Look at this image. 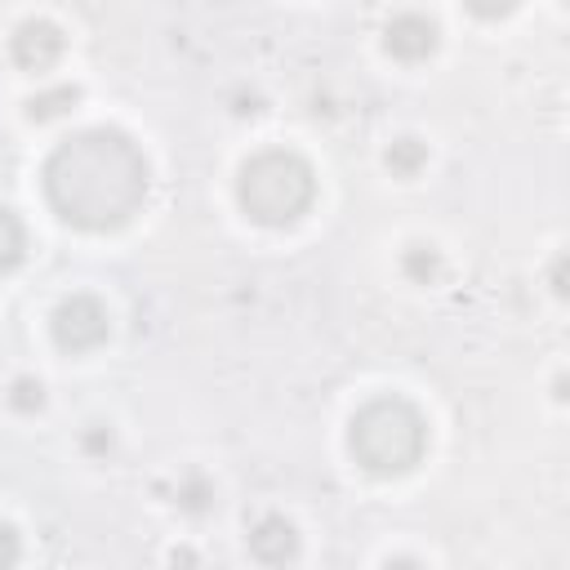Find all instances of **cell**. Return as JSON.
Instances as JSON below:
<instances>
[{"label": "cell", "mask_w": 570, "mask_h": 570, "mask_svg": "<svg viewBox=\"0 0 570 570\" xmlns=\"http://www.w3.org/2000/svg\"><path fill=\"white\" fill-rule=\"evenodd\" d=\"M45 196L53 214L85 232H111L138 214L151 187L147 156L120 129H80L45 160Z\"/></svg>", "instance_id": "1"}, {"label": "cell", "mask_w": 570, "mask_h": 570, "mask_svg": "<svg viewBox=\"0 0 570 570\" xmlns=\"http://www.w3.org/2000/svg\"><path fill=\"white\" fill-rule=\"evenodd\" d=\"M352 459L374 476L410 472L428 450V423L405 396H374L352 414L347 428Z\"/></svg>", "instance_id": "2"}, {"label": "cell", "mask_w": 570, "mask_h": 570, "mask_svg": "<svg viewBox=\"0 0 570 570\" xmlns=\"http://www.w3.org/2000/svg\"><path fill=\"white\" fill-rule=\"evenodd\" d=\"M316 196V174L303 156L294 151H258L240 165V178H236V200L240 209L263 223V227H285L294 223Z\"/></svg>", "instance_id": "3"}, {"label": "cell", "mask_w": 570, "mask_h": 570, "mask_svg": "<svg viewBox=\"0 0 570 570\" xmlns=\"http://www.w3.org/2000/svg\"><path fill=\"white\" fill-rule=\"evenodd\" d=\"M49 330H53V343L62 352H94L107 338V307L89 294H71L53 307Z\"/></svg>", "instance_id": "4"}, {"label": "cell", "mask_w": 570, "mask_h": 570, "mask_svg": "<svg viewBox=\"0 0 570 570\" xmlns=\"http://www.w3.org/2000/svg\"><path fill=\"white\" fill-rule=\"evenodd\" d=\"M9 53L22 71H49L62 53V31L49 22V18H27L13 27L9 36Z\"/></svg>", "instance_id": "5"}, {"label": "cell", "mask_w": 570, "mask_h": 570, "mask_svg": "<svg viewBox=\"0 0 570 570\" xmlns=\"http://www.w3.org/2000/svg\"><path fill=\"white\" fill-rule=\"evenodd\" d=\"M249 552H254V561H263V566H272V570L289 566V561L298 557V530H294V521H285L281 512L258 517V521L249 525Z\"/></svg>", "instance_id": "6"}, {"label": "cell", "mask_w": 570, "mask_h": 570, "mask_svg": "<svg viewBox=\"0 0 570 570\" xmlns=\"http://www.w3.org/2000/svg\"><path fill=\"white\" fill-rule=\"evenodd\" d=\"M383 49L392 58H405V62H419L436 49V22L423 18V13H396L387 27H383Z\"/></svg>", "instance_id": "7"}, {"label": "cell", "mask_w": 570, "mask_h": 570, "mask_svg": "<svg viewBox=\"0 0 570 570\" xmlns=\"http://www.w3.org/2000/svg\"><path fill=\"white\" fill-rule=\"evenodd\" d=\"M76 102H80V89H76V85H58V89L31 94V98H27V116H31V120H53V116L71 111Z\"/></svg>", "instance_id": "8"}, {"label": "cell", "mask_w": 570, "mask_h": 570, "mask_svg": "<svg viewBox=\"0 0 570 570\" xmlns=\"http://www.w3.org/2000/svg\"><path fill=\"white\" fill-rule=\"evenodd\" d=\"M383 160H387V169H392L396 178H414V174L428 165V147L405 134V138H396V142L383 151Z\"/></svg>", "instance_id": "9"}, {"label": "cell", "mask_w": 570, "mask_h": 570, "mask_svg": "<svg viewBox=\"0 0 570 570\" xmlns=\"http://www.w3.org/2000/svg\"><path fill=\"white\" fill-rule=\"evenodd\" d=\"M22 254H27V232H22V223L0 205V272H13V267L22 263Z\"/></svg>", "instance_id": "10"}, {"label": "cell", "mask_w": 570, "mask_h": 570, "mask_svg": "<svg viewBox=\"0 0 570 570\" xmlns=\"http://www.w3.org/2000/svg\"><path fill=\"white\" fill-rule=\"evenodd\" d=\"M401 272H405L414 285H432V281L441 276V254H436L432 245H410V249L401 254Z\"/></svg>", "instance_id": "11"}, {"label": "cell", "mask_w": 570, "mask_h": 570, "mask_svg": "<svg viewBox=\"0 0 570 570\" xmlns=\"http://www.w3.org/2000/svg\"><path fill=\"white\" fill-rule=\"evenodd\" d=\"M9 405H13L18 414H36V410L45 405V387H40V379H18V383L9 387Z\"/></svg>", "instance_id": "12"}, {"label": "cell", "mask_w": 570, "mask_h": 570, "mask_svg": "<svg viewBox=\"0 0 570 570\" xmlns=\"http://www.w3.org/2000/svg\"><path fill=\"white\" fill-rule=\"evenodd\" d=\"M18 557H22V539H18V530L9 521H0V570H13Z\"/></svg>", "instance_id": "13"}, {"label": "cell", "mask_w": 570, "mask_h": 570, "mask_svg": "<svg viewBox=\"0 0 570 570\" xmlns=\"http://www.w3.org/2000/svg\"><path fill=\"white\" fill-rule=\"evenodd\" d=\"M383 570H423V566H419L414 557H392V561H387Z\"/></svg>", "instance_id": "14"}]
</instances>
